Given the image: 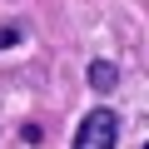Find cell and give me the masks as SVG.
<instances>
[{
	"mask_svg": "<svg viewBox=\"0 0 149 149\" xmlns=\"http://www.w3.org/2000/svg\"><path fill=\"white\" fill-rule=\"evenodd\" d=\"M74 149H119V114L114 109H90L80 134H74Z\"/></svg>",
	"mask_w": 149,
	"mask_h": 149,
	"instance_id": "cell-1",
	"label": "cell"
},
{
	"mask_svg": "<svg viewBox=\"0 0 149 149\" xmlns=\"http://www.w3.org/2000/svg\"><path fill=\"white\" fill-rule=\"evenodd\" d=\"M114 85H119V70H114L109 60H95V65H90V90H100V95H109Z\"/></svg>",
	"mask_w": 149,
	"mask_h": 149,
	"instance_id": "cell-2",
	"label": "cell"
},
{
	"mask_svg": "<svg viewBox=\"0 0 149 149\" xmlns=\"http://www.w3.org/2000/svg\"><path fill=\"white\" fill-rule=\"evenodd\" d=\"M15 40H20V30H15V25H5V30H0V50H10Z\"/></svg>",
	"mask_w": 149,
	"mask_h": 149,
	"instance_id": "cell-3",
	"label": "cell"
}]
</instances>
